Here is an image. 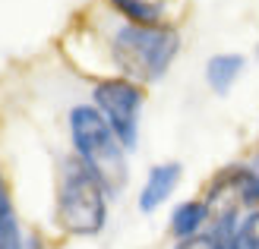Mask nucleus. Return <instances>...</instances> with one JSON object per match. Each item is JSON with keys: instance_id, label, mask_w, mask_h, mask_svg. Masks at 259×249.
Here are the masks:
<instances>
[{"instance_id": "f8f14e48", "label": "nucleus", "mask_w": 259, "mask_h": 249, "mask_svg": "<svg viewBox=\"0 0 259 249\" xmlns=\"http://www.w3.org/2000/svg\"><path fill=\"white\" fill-rule=\"evenodd\" d=\"M243 167H247V174H250V186H253V202L259 205V148L250 155L247 161H243Z\"/></svg>"}, {"instance_id": "20e7f679", "label": "nucleus", "mask_w": 259, "mask_h": 249, "mask_svg": "<svg viewBox=\"0 0 259 249\" xmlns=\"http://www.w3.org/2000/svg\"><path fill=\"white\" fill-rule=\"evenodd\" d=\"M92 108L105 117L126 152L139 148V126L142 108H146V85H139L126 76H105L92 88Z\"/></svg>"}, {"instance_id": "f257e3e1", "label": "nucleus", "mask_w": 259, "mask_h": 249, "mask_svg": "<svg viewBox=\"0 0 259 249\" xmlns=\"http://www.w3.org/2000/svg\"><path fill=\"white\" fill-rule=\"evenodd\" d=\"M180 47H184V38L171 22H158V25L120 22L108 41L111 63L117 67V76H126L139 85L161 82L171 73Z\"/></svg>"}, {"instance_id": "0eeeda50", "label": "nucleus", "mask_w": 259, "mask_h": 249, "mask_svg": "<svg viewBox=\"0 0 259 249\" xmlns=\"http://www.w3.org/2000/svg\"><path fill=\"white\" fill-rule=\"evenodd\" d=\"M212 224V208L209 202L196 195V199H184L171 208V218H167V233L177 240H187V237H196L205 227Z\"/></svg>"}, {"instance_id": "1a4fd4ad", "label": "nucleus", "mask_w": 259, "mask_h": 249, "mask_svg": "<svg viewBox=\"0 0 259 249\" xmlns=\"http://www.w3.org/2000/svg\"><path fill=\"white\" fill-rule=\"evenodd\" d=\"M108 4L123 22H133V25L167 22L164 19V0H108Z\"/></svg>"}, {"instance_id": "6e6552de", "label": "nucleus", "mask_w": 259, "mask_h": 249, "mask_svg": "<svg viewBox=\"0 0 259 249\" xmlns=\"http://www.w3.org/2000/svg\"><path fill=\"white\" fill-rule=\"evenodd\" d=\"M0 249H25V233L19 224L16 205H13L10 183L0 170Z\"/></svg>"}, {"instance_id": "9b49d317", "label": "nucleus", "mask_w": 259, "mask_h": 249, "mask_svg": "<svg viewBox=\"0 0 259 249\" xmlns=\"http://www.w3.org/2000/svg\"><path fill=\"white\" fill-rule=\"evenodd\" d=\"M228 249H259V205L256 208H247L234 230H231V240H228Z\"/></svg>"}, {"instance_id": "423d86ee", "label": "nucleus", "mask_w": 259, "mask_h": 249, "mask_svg": "<svg viewBox=\"0 0 259 249\" xmlns=\"http://www.w3.org/2000/svg\"><path fill=\"white\" fill-rule=\"evenodd\" d=\"M247 73V57L237 54V51H222V54H212L205 60V85L212 88V95L225 98L231 95V88L240 82V76Z\"/></svg>"}, {"instance_id": "7ed1b4c3", "label": "nucleus", "mask_w": 259, "mask_h": 249, "mask_svg": "<svg viewBox=\"0 0 259 249\" xmlns=\"http://www.w3.org/2000/svg\"><path fill=\"white\" fill-rule=\"evenodd\" d=\"M67 129L73 155L101 180L108 195H120L130 183V152L120 145L105 117L92 104H73L67 114Z\"/></svg>"}, {"instance_id": "f03ea898", "label": "nucleus", "mask_w": 259, "mask_h": 249, "mask_svg": "<svg viewBox=\"0 0 259 249\" xmlns=\"http://www.w3.org/2000/svg\"><path fill=\"white\" fill-rule=\"evenodd\" d=\"M108 189L76 155H67L57 164L54 180V221L67 237L85 240L98 237L108 224Z\"/></svg>"}, {"instance_id": "9d476101", "label": "nucleus", "mask_w": 259, "mask_h": 249, "mask_svg": "<svg viewBox=\"0 0 259 249\" xmlns=\"http://www.w3.org/2000/svg\"><path fill=\"white\" fill-rule=\"evenodd\" d=\"M234 224H237V218H215L202 233L187 237V240H177L174 249H228V240H231Z\"/></svg>"}, {"instance_id": "39448f33", "label": "nucleus", "mask_w": 259, "mask_h": 249, "mask_svg": "<svg viewBox=\"0 0 259 249\" xmlns=\"http://www.w3.org/2000/svg\"><path fill=\"white\" fill-rule=\"evenodd\" d=\"M184 183V164L180 161H158L149 167L146 180L139 186V195H136V208L139 215H155L158 208H164L167 202L174 199L177 186Z\"/></svg>"}]
</instances>
